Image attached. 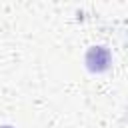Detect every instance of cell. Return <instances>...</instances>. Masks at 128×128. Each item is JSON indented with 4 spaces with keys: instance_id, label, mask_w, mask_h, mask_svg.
<instances>
[{
    "instance_id": "obj_2",
    "label": "cell",
    "mask_w": 128,
    "mask_h": 128,
    "mask_svg": "<svg viewBox=\"0 0 128 128\" xmlns=\"http://www.w3.org/2000/svg\"><path fill=\"white\" fill-rule=\"evenodd\" d=\"M0 128H12V126H0Z\"/></svg>"
},
{
    "instance_id": "obj_1",
    "label": "cell",
    "mask_w": 128,
    "mask_h": 128,
    "mask_svg": "<svg viewBox=\"0 0 128 128\" xmlns=\"http://www.w3.org/2000/svg\"><path fill=\"white\" fill-rule=\"evenodd\" d=\"M86 64H88V68L94 70V72L106 70L108 64H110V54H108V50L102 48V46H92V48L88 50V54H86Z\"/></svg>"
}]
</instances>
